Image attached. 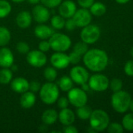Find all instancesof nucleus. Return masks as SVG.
Segmentation results:
<instances>
[{"label":"nucleus","mask_w":133,"mask_h":133,"mask_svg":"<svg viewBox=\"0 0 133 133\" xmlns=\"http://www.w3.org/2000/svg\"><path fill=\"white\" fill-rule=\"evenodd\" d=\"M83 62L89 70L99 72L106 69L108 64V56L104 51L93 48L88 50L84 55Z\"/></svg>","instance_id":"1"},{"label":"nucleus","mask_w":133,"mask_h":133,"mask_svg":"<svg viewBox=\"0 0 133 133\" xmlns=\"http://www.w3.org/2000/svg\"><path fill=\"white\" fill-rule=\"evenodd\" d=\"M89 123L91 128L96 132H102L107 129L110 124V118L106 111L100 109L95 110L90 115Z\"/></svg>","instance_id":"2"},{"label":"nucleus","mask_w":133,"mask_h":133,"mask_svg":"<svg viewBox=\"0 0 133 133\" xmlns=\"http://www.w3.org/2000/svg\"><path fill=\"white\" fill-rule=\"evenodd\" d=\"M60 91L56 84L49 82L42 85L39 90V95L42 101L48 105L53 104L59 97Z\"/></svg>","instance_id":"3"},{"label":"nucleus","mask_w":133,"mask_h":133,"mask_svg":"<svg viewBox=\"0 0 133 133\" xmlns=\"http://www.w3.org/2000/svg\"><path fill=\"white\" fill-rule=\"evenodd\" d=\"M131 96L129 93L120 90L114 92L111 97V105L114 111L118 113H124L129 108L131 102Z\"/></svg>","instance_id":"4"},{"label":"nucleus","mask_w":133,"mask_h":133,"mask_svg":"<svg viewBox=\"0 0 133 133\" xmlns=\"http://www.w3.org/2000/svg\"><path fill=\"white\" fill-rule=\"evenodd\" d=\"M49 39L50 48L55 51L64 52L67 51L71 45V38L61 33H54Z\"/></svg>","instance_id":"5"},{"label":"nucleus","mask_w":133,"mask_h":133,"mask_svg":"<svg viewBox=\"0 0 133 133\" xmlns=\"http://www.w3.org/2000/svg\"><path fill=\"white\" fill-rule=\"evenodd\" d=\"M80 37L82 41L88 44L96 42L100 37V30L96 25L89 24L83 27L81 31Z\"/></svg>","instance_id":"6"},{"label":"nucleus","mask_w":133,"mask_h":133,"mask_svg":"<svg viewBox=\"0 0 133 133\" xmlns=\"http://www.w3.org/2000/svg\"><path fill=\"white\" fill-rule=\"evenodd\" d=\"M67 98L70 104L76 108L85 105L88 101V96L85 91L80 88H71L68 91Z\"/></svg>","instance_id":"7"},{"label":"nucleus","mask_w":133,"mask_h":133,"mask_svg":"<svg viewBox=\"0 0 133 133\" xmlns=\"http://www.w3.org/2000/svg\"><path fill=\"white\" fill-rule=\"evenodd\" d=\"M89 88L96 92H103L107 90L110 85L109 79L103 74L92 75L89 79Z\"/></svg>","instance_id":"8"},{"label":"nucleus","mask_w":133,"mask_h":133,"mask_svg":"<svg viewBox=\"0 0 133 133\" xmlns=\"http://www.w3.org/2000/svg\"><path fill=\"white\" fill-rule=\"evenodd\" d=\"M27 61L29 65L34 68H41L45 65L47 57L44 52L40 50L31 51L27 54Z\"/></svg>","instance_id":"9"},{"label":"nucleus","mask_w":133,"mask_h":133,"mask_svg":"<svg viewBox=\"0 0 133 133\" xmlns=\"http://www.w3.org/2000/svg\"><path fill=\"white\" fill-rule=\"evenodd\" d=\"M72 19L76 26L84 27L91 23L92 14L87 9H79L76 10L75 13L72 16Z\"/></svg>","instance_id":"10"},{"label":"nucleus","mask_w":133,"mask_h":133,"mask_svg":"<svg viewBox=\"0 0 133 133\" xmlns=\"http://www.w3.org/2000/svg\"><path fill=\"white\" fill-rule=\"evenodd\" d=\"M70 77L73 82L77 84L82 85L88 82L89 79V74L88 71L82 66H74L71 69Z\"/></svg>","instance_id":"11"},{"label":"nucleus","mask_w":133,"mask_h":133,"mask_svg":"<svg viewBox=\"0 0 133 133\" xmlns=\"http://www.w3.org/2000/svg\"><path fill=\"white\" fill-rule=\"evenodd\" d=\"M32 17L38 23H44L50 18V12L43 5H36L32 9Z\"/></svg>","instance_id":"12"},{"label":"nucleus","mask_w":133,"mask_h":133,"mask_svg":"<svg viewBox=\"0 0 133 133\" xmlns=\"http://www.w3.org/2000/svg\"><path fill=\"white\" fill-rule=\"evenodd\" d=\"M50 62L54 68L58 69H66L67 67H68L70 64L68 55L63 52L58 51L52 55L50 58Z\"/></svg>","instance_id":"13"},{"label":"nucleus","mask_w":133,"mask_h":133,"mask_svg":"<svg viewBox=\"0 0 133 133\" xmlns=\"http://www.w3.org/2000/svg\"><path fill=\"white\" fill-rule=\"evenodd\" d=\"M77 10L76 4L71 0H66L62 2L59 6V14L65 18H71Z\"/></svg>","instance_id":"14"},{"label":"nucleus","mask_w":133,"mask_h":133,"mask_svg":"<svg viewBox=\"0 0 133 133\" xmlns=\"http://www.w3.org/2000/svg\"><path fill=\"white\" fill-rule=\"evenodd\" d=\"M11 89L18 94H23L29 90V82L23 77H16L10 82Z\"/></svg>","instance_id":"15"},{"label":"nucleus","mask_w":133,"mask_h":133,"mask_svg":"<svg viewBox=\"0 0 133 133\" xmlns=\"http://www.w3.org/2000/svg\"><path fill=\"white\" fill-rule=\"evenodd\" d=\"M14 58L12 51L7 48L0 49V66L2 68H9L13 65Z\"/></svg>","instance_id":"16"},{"label":"nucleus","mask_w":133,"mask_h":133,"mask_svg":"<svg viewBox=\"0 0 133 133\" xmlns=\"http://www.w3.org/2000/svg\"><path fill=\"white\" fill-rule=\"evenodd\" d=\"M58 118L62 125H72L74 122L75 115L71 109L66 108L61 109L60 112L58 114Z\"/></svg>","instance_id":"17"},{"label":"nucleus","mask_w":133,"mask_h":133,"mask_svg":"<svg viewBox=\"0 0 133 133\" xmlns=\"http://www.w3.org/2000/svg\"><path fill=\"white\" fill-rule=\"evenodd\" d=\"M32 16L28 11H22L19 12L16 17L17 26L21 29H26L31 24Z\"/></svg>","instance_id":"18"},{"label":"nucleus","mask_w":133,"mask_h":133,"mask_svg":"<svg viewBox=\"0 0 133 133\" xmlns=\"http://www.w3.org/2000/svg\"><path fill=\"white\" fill-rule=\"evenodd\" d=\"M36 101V97L34 94L31 91H26L22 94V96L20 99V106L24 109H29L32 108Z\"/></svg>","instance_id":"19"},{"label":"nucleus","mask_w":133,"mask_h":133,"mask_svg":"<svg viewBox=\"0 0 133 133\" xmlns=\"http://www.w3.org/2000/svg\"><path fill=\"white\" fill-rule=\"evenodd\" d=\"M54 34V31L53 29H51L49 26L44 25L41 23V25L37 26L34 28V34L35 36L42 40H46L49 39L53 34Z\"/></svg>","instance_id":"20"},{"label":"nucleus","mask_w":133,"mask_h":133,"mask_svg":"<svg viewBox=\"0 0 133 133\" xmlns=\"http://www.w3.org/2000/svg\"><path fill=\"white\" fill-rule=\"evenodd\" d=\"M58 118V113L54 109L45 110L42 115V121L45 125H53L54 124Z\"/></svg>","instance_id":"21"},{"label":"nucleus","mask_w":133,"mask_h":133,"mask_svg":"<svg viewBox=\"0 0 133 133\" xmlns=\"http://www.w3.org/2000/svg\"><path fill=\"white\" fill-rule=\"evenodd\" d=\"M90 8V12L91 14L96 16H101L106 13L107 7L106 5L100 2H93V4L89 7Z\"/></svg>","instance_id":"22"},{"label":"nucleus","mask_w":133,"mask_h":133,"mask_svg":"<svg viewBox=\"0 0 133 133\" xmlns=\"http://www.w3.org/2000/svg\"><path fill=\"white\" fill-rule=\"evenodd\" d=\"M59 87L63 92H68L73 87V81L71 77L63 76L59 80Z\"/></svg>","instance_id":"23"},{"label":"nucleus","mask_w":133,"mask_h":133,"mask_svg":"<svg viewBox=\"0 0 133 133\" xmlns=\"http://www.w3.org/2000/svg\"><path fill=\"white\" fill-rule=\"evenodd\" d=\"M92 112V111L91 108L89 106H87L86 104L78 108L77 111H76L78 117L82 120L89 119Z\"/></svg>","instance_id":"24"},{"label":"nucleus","mask_w":133,"mask_h":133,"mask_svg":"<svg viewBox=\"0 0 133 133\" xmlns=\"http://www.w3.org/2000/svg\"><path fill=\"white\" fill-rule=\"evenodd\" d=\"M13 79V72L9 68H3L0 70V83L5 85Z\"/></svg>","instance_id":"25"},{"label":"nucleus","mask_w":133,"mask_h":133,"mask_svg":"<svg viewBox=\"0 0 133 133\" xmlns=\"http://www.w3.org/2000/svg\"><path fill=\"white\" fill-rule=\"evenodd\" d=\"M11 39L9 30L5 26H0V47L7 45Z\"/></svg>","instance_id":"26"},{"label":"nucleus","mask_w":133,"mask_h":133,"mask_svg":"<svg viewBox=\"0 0 133 133\" xmlns=\"http://www.w3.org/2000/svg\"><path fill=\"white\" fill-rule=\"evenodd\" d=\"M51 25L54 29L61 30L64 27L65 19L60 15H55L51 18Z\"/></svg>","instance_id":"27"},{"label":"nucleus","mask_w":133,"mask_h":133,"mask_svg":"<svg viewBox=\"0 0 133 133\" xmlns=\"http://www.w3.org/2000/svg\"><path fill=\"white\" fill-rule=\"evenodd\" d=\"M12 7L6 0H0V19L6 17L11 12Z\"/></svg>","instance_id":"28"},{"label":"nucleus","mask_w":133,"mask_h":133,"mask_svg":"<svg viewBox=\"0 0 133 133\" xmlns=\"http://www.w3.org/2000/svg\"><path fill=\"white\" fill-rule=\"evenodd\" d=\"M122 126L127 131H133V113L127 114L122 118Z\"/></svg>","instance_id":"29"},{"label":"nucleus","mask_w":133,"mask_h":133,"mask_svg":"<svg viewBox=\"0 0 133 133\" xmlns=\"http://www.w3.org/2000/svg\"><path fill=\"white\" fill-rule=\"evenodd\" d=\"M89 50L88 48V44L85 43L84 41H81V42H78L74 44V46L73 47V51L78 54H79L80 55H84L87 51Z\"/></svg>","instance_id":"30"},{"label":"nucleus","mask_w":133,"mask_h":133,"mask_svg":"<svg viewBox=\"0 0 133 133\" xmlns=\"http://www.w3.org/2000/svg\"><path fill=\"white\" fill-rule=\"evenodd\" d=\"M44 76L49 82L54 81L57 77V72L56 70V68L47 67L44 71Z\"/></svg>","instance_id":"31"},{"label":"nucleus","mask_w":133,"mask_h":133,"mask_svg":"<svg viewBox=\"0 0 133 133\" xmlns=\"http://www.w3.org/2000/svg\"><path fill=\"white\" fill-rule=\"evenodd\" d=\"M110 85H111V89L114 92L120 91V90H122V89L123 87V83H122V81L120 79H117V78L113 79L111 81Z\"/></svg>","instance_id":"32"},{"label":"nucleus","mask_w":133,"mask_h":133,"mask_svg":"<svg viewBox=\"0 0 133 133\" xmlns=\"http://www.w3.org/2000/svg\"><path fill=\"white\" fill-rule=\"evenodd\" d=\"M107 132L109 133H122L123 132V126L119 123H111L109 124L107 128Z\"/></svg>","instance_id":"33"},{"label":"nucleus","mask_w":133,"mask_h":133,"mask_svg":"<svg viewBox=\"0 0 133 133\" xmlns=\"http://www.w3.org/2000/svg\"><path fill=\"white\" fill-rule=\"evenodd\" d=\"M16 51L22 55H26L30 51V47L26 42H18L16 44Z\"/></svg>","instance_id":"34"},{"label":"nucleus","mask_w":133,"mask_h":133,"mask_svg":"<svg viewBox=\"0 0 133 133\" xmlns=\"http://www.w3.org/2000/svg\"><path fill=\"white\" fill-rule=\"evenodd\" d=\"M41 2L45 7L51 9L60 5V4L62 2V0H41Z\"/></svg>","instance_id":"35"},{"label":"nucleus","mask_w":133,"mask_h":133,"mask_svg":"<svg viewBox=\"0 0 133 133\" xmlns=\"http://www.w3.org/2000/svg\"><path fill=\"white\" fill-rule=\"evenodd\" d=\"M69 57V61H70V63L71 64H74V65H76V64H78L81 61V57L82 55H80L79 54L74 52V51L70 53V55H68Z\"/></svg>","instance_id":"36"},{"label":"nucleus","mask_w":133,"mask_h":133,"mask_svg":"<svg viewBox=\"0 0 133 133\" xmlns=\"http://www.w3.org/2000/svg\"><path fill=\"white\" fill-rule=\"evenodd\" d=\"M124 70L126 75L129 76H133V60L128 61L125 63Z\"/></svg>","instance_id":"37"},{"label":"nucleus","mask_w":133,"mask_h":133,"mask_svg":"<svg viewBox=\"0 0 133 133\" xmlns=\"http://www.w3.org/2000/svg\"><path fill=\"white\" fill-rule=\"evenodd\" d=\"M38 48H39V50L41 51H42V52H47V51H49V50H50V44H49V41H45V40H43V41H42L40 43H39V44H38Z\"/></svg>","instance_id":"38"},{"label":"nucleus","mask_w":133,"mask_h":133,"mask_svg":"<svg viewBox=\"0 0 133 133\" xmlns=\"http://www.w3.org/2000/svg\"><path fill=\"white\" fill-rule=\"evenodd\" d=\"M40 88H41V85H40L39 82L34 80V81H31V83H29V90L31 92H33V93L38 92L40 90Z\"/></svg>","instance_id":"39"},{"label":"nucleus","mask_w":133,"mask_h":133,"mask_svg":"<svg viewBox=\"0 0 133 133\" xmlns=\"http://www.w3.org/2000/svg\"><path fill=\"white\" fill-rule=\"evenodd\" d=\"M70 102L68 101V98L67 97H60L58 101H57V104H58V107L60 108V109H63V108H66L68 107Z\"/></svg>","instance_id":"40"},{"label":"nucleus","mask_w":133,"mask_h":133,"mask_svg":"<svg viewBox=\"0 0 133 133\" xmlns=\"http://www.w3.org/2000/svg\"><path fill=\"white\" fill-rule=\"evenodd\" d=\"M64 26L66 27V29L68 30V31H71V30H74L76 27V25L72 19V17L71 18H67V20H65V25Z\"/></svg>","instance_id":"41"},{"label":"nucleus","mask_w":133,"mask_h":133,"mask_svg":"<svg viewBox=\"0 0 133 133\" xmlns=\"http://www.w3.org/2000/svg\"><path fill=\"white\" fill-rule=\"evenodd\" d=\"M78 2L81 7L88 9L93 4L94 0H78Z\"/></svg>","instance_id":"42"},{"label":"nucleus","mask_w":133,"mask_h":133,"mask_svg":"<svg viewBox=\"0 0 133 133\" xmlns=\"http://www.w3.org/2000/svg\"><path fill=\"white\" fill-rule=\"evenodd\" d=\"M63 132L65 133H78V130L75 126L69 125H65L64 129H63Z\"/></svg>","instance_id":"43"},{"label":"nucleus","mask_w":133,"mask_h":133,"mask_svg":"<svg viewBox=\"0 0 133 133\" xmlns=\"http://www.w3.org/2000/svg\"><path fill=\"white\" fill-rule=\"evenodd\" d=\"M28 2H29V3H30V4H32V5H37V4H38V3L41 2V0H28Z\"/></svg>","instance_id":"44"},{"label":"nucleus","mask_w":133,"mask_h":133,"mask_svg":"<svg viewBox=\"0 0 133 133\" xmlns=\"http://www.w3.org/2000/svg\"><path fill=\"white\" fill-rule=\"evenodd\" d=\"M115 1L119 4H125L128 2H129V0H115Z\"/></svg>","instance_id":"45"},{"label":"nucleus","mask_w":133,"mask_h":133,"mask_svg":"<svg viewBox=\"0 0 133 133\" xmlns=\"http://www.w3.org/2000/svg\"><path fill=\"white\" fill-rule=\"evenodd\" d=\"M129 108L133 112V100H131V102H130V104H129Z\"/></svg>","instance_id":"46"},{"label":"nucleus","mask_w":133,"mask_h":133,"mask_svg":"<svg viewBox=\"0 0 133 133\" xmlns=\"http://www.w3.org/2000/svg\"><path fill=\"white\" fill-rule=\"evenodd\" d=\"M11 67H12V70H11V71L16 72V71L17 70V67H16V66H15L14 65H11Z\"/></svg>","instance_id":"47"},{"label":"nucleus","mask_w":133,"mask_h":133,"mask_svg":"<svg viewBox=\"0 0 133 133\" xmlns=\"http://www.w3.org/2000/svg\"><path fill=\"white\" fill-rule=\"evenodd\" d=\"M11 1H13V2H16V3H20V2H24L25 0H11Z\"/></svg>","instance_id":"48"},{"label":"nucleus","mask_w":133,"mask_h":133,"mask_svg":"<svg viewBox=\"0 0 133 133\" xmlns=\"http://www.w3.org/2000/svg\"><path fill=\"white\" fill-rule=\"evenodd\" d=\"M130 53H131V55L132 56L133 58V47L131 48V51H130Z\"/></svg>","instance_id":"49"}]
</instances>
